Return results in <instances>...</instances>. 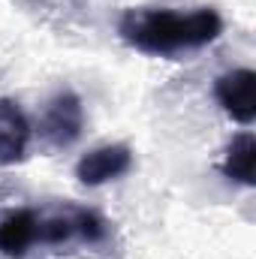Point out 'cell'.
I'll return each mask as SVG.
<instances>
[{
	"instance_id": "obj_1",
	"label": "cell",
	"mask_w": 256,
	"mask_h": 259,
	"mask_svg": "<svg viewBox=\"0 0 256 259\" xmlns=\"http://www.w3.org/2000/svg\"><path fill=\"white\" fill-rule=\"evenodd\" d=\"M223 36V15L214 6H133L118 18V39L160 61H181Z\"/></svg>"
},
{
	"instance_id": "obj_2",
	"label": "cell",
	"mask_w": 256,
	"mask_h": 259,
	"mask_svg": "<svg viewBox=\"0 0 256 259\" xmlns=\"http://www.w3.org/2000/svg\"><path fill=\"white\" fill-rule=\"evenodd\" d=\"M112 238L109 220L75 202L39 205L30 208V241L33 253L42 250H69V247H103Z\"/></svg>"
},
{
	"instance_id": "obj_3",
	"label": "cell",
	"mask_w": 256,
	"mask_h": 259,
	"mask_svg": "<svg viewBox=\"0 0 256 259\" xmlns=\"http://www.w3.org/2000/svg\"><path fill=\"white\" fill-rule=\"evenodd\" d=\"M84 127H88V112L81 97L72 88H58L55 94L46 97V103L36 112L33 139H39V145L49 151H66L84 136Z\"/></svg>"
},
{
	"instance_id": "obj_4",
	"label": "cell",
	"mask_w": 256,
	"mask_h": 259,
	"mask_svg": "<svg viewBox=\"0 0 256 259\" xmlns=\"http://www.w3.org/2000/svg\"><path fill=\"white\" fill-rule=\"evenodd\" d=\"M136 166V154L124 142H103L84 151L75 163V178L84 187H106L127 178Z\"/></svg>"
},
{
	"instance_id": "obj_5",
	"label": "cell",
	"mask_w": 256,
	"mask_h": 259,
	"mask_svg": "<svg viewBox=\"0 0 256 259\" xmlns=\"http://www.w3.org/2000/svg\"><path fill=\"white\" fill-rule=\"evenodd\" d=\"M211 94L229 121L241 124L244 130L256 121V72L250 66H235L220 72L214 78Z\"/></svg>"
},
{
	"instance_id": "obj_6",
	"label": "cell",
	"mask_w": 256,
	"mask_h": 259,
	"mask_svg": "<svg viewBox=\"0 0 256 259\" xmlns=\"http://www.w3.org/2000/svg\"><path fill=\"white\" fill-rule=\"evenodd\" d=\"M33 145V121L18 100L0 97V169L18 166L27 160Z\"/></svg>"
},
{
	"instance_id": "obj_7",
	"label": "cell",
	"mask_w": 256,
	"mask_h": 259,
	"mask_svg": "<svg viewBox=\"0 0 256 259\" xmlns=\"http://www.w3.org/2000/svg\"><path fill=\"white\" fill-rule=\"evenodd\" d=\"M253 160H256V139L250 130H241L232 136L220 157V175L229 184L238 187H253Z\"/></svg>"
}]
</instances>
